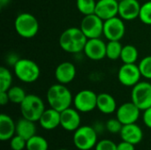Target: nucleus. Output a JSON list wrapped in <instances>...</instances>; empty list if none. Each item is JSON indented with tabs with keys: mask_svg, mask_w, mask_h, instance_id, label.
I'll return each instance as SVG.
<instances>
[{
	"mask_svg": "<svg viewBox=\"0 0 151 150\" xmlns=\"http://www.w3.org/2000/svg\"><path fill=\"white\" fill-rule=\"evenodd\" d=\"M87 41V36L80 27H72L62 32L58 42L64 51L71 54H78L83 52Z\"/></svg>",
	"mask_w": 151,
	"mask_h": 150,
	"instance_id": "obj_1",
	"label": "nucleus"
},
{
	"mask_svg": "<svg viewBox=\"0 0 151 150\" xmlns=\"http://www.w3.org/2000/svg\"><path fill=\"white\" fill-rule=\"evenodd\" d=\"M46 100L50 108L58 111L71 107L73 102V96L71 90L64 84L57 83L51 85L46 93Z\"/></svg>",
	"mask_w": 151,
	"mask_h": 150,
	"instance_id": "obj_2",
	"label": "nucleus"
},
{
	"mask_svg": "<svg viewBox=\"0 0 151 150\" xmlns=\"http://www.w3.org/2000/svg\"><path fill=\"white\" fill-rule=\"evenodd\" d=\"M13 70L17 79L24 83L35 82L41 74L39 65L28 58H19L13 65Z\"/></svg>",
	"mask_w": 151,
	"mask_h": 150,
	"instance_id": "obj_3",
	"label": "nucleus"
},
{
	"mask_svg": "<svg viewBox=\"0 0 151 150\" xmlns=\"http://www.w3.org/2000/svg\"><path fill=\"white\" fill-rule=\"evenodd\" d=\"M14 28L20 37L31 39L39 31V22L35 15L29 12H21L14 20Z\"/></svg>",
	"mask_w": 151,
	"mask_h": 150,
	"instance_id": "obj_4",
	"label": "nucleus"
},
{
	"mask_svg": "<svg viewBox=\"0 0 151 150\" xmlns=\"http://www.w3.org/2000/svg\"><path fill=\"white\" fill-rule=\"evenodd\" d=\"M19 106L22 117L34 122H38L41 116L46 110L42 99L34 94L27 95Z\"/></svg>",
	"mask_w": 151,
	"mask_h": 150,
	"instance_id": "obj_5",
	"label": "nucleus"
},
{
	"mask_svg": "<svg viewBox=\"0 0 151 150\" xmlns=\"http://www.w3.org/2000/svg\"><path fill=\"white\" fill-rule=\"evenodd\" d=\"M73 142L79 150H90L95 149L97 141V132L90 126H81L73 132Z\"/></svg>",
	"mask_w": 151,
	"mask_h": 150,
	"instance_id": "obj_6",
	"label": "nucleus"
},
{
	"mask_svg": "<svg viewBox=\"0 0 151 150\" xmlns=\"http://www.w3.org/2000/svg\"><path fill=\"white\" fill-rule=\"evenodd\" d=\"M131 101L141 110L145 111L151 107V83L140 81L132 88Z\"/></svg>",
	"mask_w": 151,
	"mask_h": 150,
	"instance_id": "obj_7",
	"label": "nucleus"
},
{
	"mask_svg": "<svg viewBox=\"0 0 151 150\" xmlns=\"http://www.w3.org/2000/svg\"><path fill=\"white\" fill-rule=\"evenodd\" d=\"M97 95H98L90 89H83L79 91L73 96V103L74 108L81 113L93 111L95 109H96Z\"/></svg>",
	"mask_w": 151,
	"mask_h": 150,
	"instance_id": "obj_8",
	"label": "nucleus"
},
{
	"mask_svg": "<svg viewBox=\"0 0 151 150\" xmlns=\"http://www.w3.org/2000/svg\"><path fill=\"white\" fill-rule=\"evenodd\" d=\"M104 19L98 17L96 13H93L83 17L80 28L88 39L99 38L104 33Z\"/></svg>",
	"mask_w": 151,
	"mask_h": 150,
	"instance_id": "obj_9",
	"label": "nucleus"
},
{
	"mask_svg": "<svg viewBox=\"0 0 151 150\" xmlns=\"http://www.w3.org/2000/svg\"><path fill=\"white\" fill-rule=\"evenodd\" d=\"M142 73L138 65L123 64L118 71V80L125 87L133 88L141 81Z\"/></svg>",
	"mask_w": 151,
	"mask_h": 150,
	"instance_id": "obj_10",
	"label": "nucleus"
},
{
	"mask_svg": "<svg viewBox=\"0 0 151 150\" xmlns=\"http://www.w3.org/2000/svg\"><path fill=\"white\" fill-rule=\"evenodd\" d=\"M126 34V24L119 16L104 20L103 34L108 41H120Z\"/></svg>",
	"mask_w": 151,
	"mask_h": 150,
	"instance_id": "obj_11",
	"label": "nucleus"
},
{
	"mask_svg": "<svg viewBox=\"0 0 151 150\" xmlns=\"http://www.w3.org/2000/svg\"><path fill=\"white\" fill-rule=\"evenodd\" d=\"M141 110L131 101L122 103L116 111V118L122 125L136 123L141 115Z\"/></svg>",
	"mask_w": 151,
	"mask_h": 150,
	"instance_id": "obj_12",
	"label": "nucleus"
},
{
	"mask_svg": "<svg viewBox=\"0 0 151 150\" xmlns=\"http://www.w3.org/2000/svg\"><path fill=\"white\" fill-rule=\"evenodd\" d=\"M83 52L88 59L100 61L106 57V43L100 37L88 39Z\"/></svg>",
	"mask_w": 151,
	"mask_h": 150,
	"instance_id": "obj_13",
	"label": "nucleus"
},
{
	"mask_svg": "<svg viewBox=\"0 0 151 150\" xmlns=\"http://www.w3.org/2000/svg\"><path fill=\"white\" fill-rule=\"evenodd\" d=\"M81 118L75 108H67L60 112V126L67 132H74L80 126Z\"/></svg>",
	"mask_w": 151,
	"mask_h": 150,
	"instance_id": "obj_14",
	"label": "nucleus"
},
{
	"mask_svg": "<svg viewBox=\"0 0 151 150\" xmlns=\"http://www.w3.org/2000/svg\"><path fill=\"white\" fill-rule=\"evenodd\" d=\"M76 66L69 61L60 63L55 69V79L58 83L67 85L73 81L76 77Z\"/></svg>",
	"mask_w": 151,
	"mask_h": 150,
	"instance_id": "obj_15",
	"label": "nucleus"
},
{
	"mask_svg": "<svg viewBox=\"0 0 151 150\" xmlns=\"http://www.w3.org/2000/svg\"><path fill=\"white\" fill-rule=\"evenodd\" d=\"M141 6L138 0H121L119 3V16L124 20H134L139 18Z\"/></svg>",
	"mask_w": 151,
	"mask_h": 150,
	"instance_id": "obj_16",
	"label": "nucleus"
},
{
	"mask_svg": "<svg viewBox=\"0 0 151 150\" xmlns=\"http://www.w3.org/2000/svg\"><path fill=\"white\" fill-rule=\"evenodd\" d=\"M119 3L118 0H97L95 13L104 20L119 16Z\"/></svg>",
	"mask_w": 151,
	"mask_h": 150,
	"instance_id": "obj_17",
	"label": "nucleus"
},
{
	"mask_svg": "<svg viewBox=\"0 0 151 150\" xmlns=\"http://www.w3.org/2000/svg\"><path fill=\"white\" fill-rule=\"evenodd\" d=\"M119 134L122 141H127L134 145L139 144L143 138V132L142 128L136 125V123L123 125Z\"/></svg>",
	"mask_w": 151,
	"mask_h": 150,
	"instance_id": "obj_18",
	"label": "nucleus"
},
{
	"mask_svg": "<svg viewBox=\"0 0 151 150\" xmlns=\"http://www.w3.org/2000/svg\"><path fill=\"white\" fill-rule=\"evenodd\" d=\"M38 122L44 130H54L60 126V111L50 107L44 111Z\"/></svg>",
	"mask_w": 151,
	"mask_h": 150,
	"instance_id": "obj_19",
	"label": "nucleus"
},
{
	"mask_svg": "<svg viewBox=\"0 0 151 150\" xmlns=\"http://www.w3.org/2000/svg\"><path fill=\"white\" fill-rule=\"evenodd\" d=\"M16 134V123L7 114L0 115V141H10Z\"/></svg>",
	"mask_w": 151,
	"mask_h": 150,
	"instance_id": "obj_20",
	"label": "nucleus"
},
{
	"mask_svg": "<svg viewBox=\"0 0 151 150\" xmlns=\"http://www.w3.org/2000/svg\"><path fill=\"white\" fill-rule=\"evenodd\" d=\"M96 109H98L103 114H112L118 109L117 102L111 95L108 93H101L97 95Z\"/></svg>",
	"mask_w": 151,
	"mask_h": 150,
	"instance_id": "obj_21",
	"label": "nucleus"
},
{
	"mask_svg": "<svg viewBox=\"0 0 151 150\" xmlns=\"http://www.w3.org/2000/svg\"><path fill=\"white\" fill-rule=\"evenodd\" d=\"M35 122L27 119L22 117L16 123V134L21 136L25 140H28L36 134Z\"/></svg>",
	"mask_w": 151,
	"mask_h": 150,
	"instance_id": "obj_22",
	"label": "nucleus"
},
{
	"mask_svg": "<svg viewBox=\"0 0 151 150\" xmlns=\"http://www.w3.org/2000/svg\"><path fill=\"white\" fill-rule=\"evenodd\" d=\"M139 57V51L136 47L132 44L123 46L120 59L123 64H135Z\"/></svg>",
	"mask_w": 151,
	"mask_h": 150,
	"instance_id": "obj_23",
	"label": "nucleus"
},
{
	"mask_svg": "<svg viewBox=\"0 0 151 150\" xmlns=\"http://www.w3.org/2000/svg\"><path fill=\"white\" fill-rule=\"evenodd\" d=\"M123 45L120 41H108L106 43V57L110 60H118L120 58Z\"/></svg>",
	"mask_w": 151,
	"mask_h": 150,
	"instance_id": "obj_24",
	"label": "nucleus"
},
{
	"mask_svg": "<svg viewBox=\"0 0 151 150\" xmlns=\"http://www.w3.org/2000/svg\"><path fill=\"white\" fill-rule=\"evenodd\" d=\"M49 143L47 140L40 135H34L27 141V150H48Z\"/></svg>",
	"mask_w": 151,
	"mask_h": 150,
	"instance_id": "obj_25",
	"label": "nucleus"
},
{
	"mask_svg": "<svg viewBox=\"0 0 151 150\" xmlns=\"http://www.w3.org/2000/svg\"><path fill=\"white\" fill-rule=\"evenodd\" d=\"M7 94L10 99V103L15 104H20L27 96L25 90L19 86H12L7 91Z\"/></svg>",
	"mask_w": 151,
	"mask_h": 150,
	"instance_id": "obj_26",
	"label": "nucleus"
},
{
	"mask_svg": "<svg viewBox=\"0 0 151 150\" xmlns=\"http://www.w3.org/2000/svg\"><path fill=\"white\" fill-rule=\"evenodd\" d=\"M12 86V74L6 67H0V91L7 92Z\"/></svg>",
	"mask_w": 151,
	"mask_h": 150,
	"instance_id": "obj_27",
	"label": "nucleus"
},
{
	"mask_svg": "<svg viewBox=\"0 0 151 150\" xmlns=\"http://www.w3.org/2000/svg\"><path fill=\"white\" fill-rule=\"evenodd\" d=\"M96 5V0H76V7L84 16L95 13Z\"/></svg>",
	"mask_w": 151,
	"mask_h": 150,
	"instance_id": "obj_28",
	"label": "nucleus"
},
{
	"mask_svg": "<svg viewBox=\"0 0 151 150\" xmlns=\"http://www.w3.org/2000/svg\"><path fill=\"white\" fill-rule=\"evenodd\" d=\"M139 19L143 24L151 26V0L142 4Z\"/></svg>",
	"mask_w": 151,
	"mask_h": 150,
	"instance_id": "obj_29",
	"label": "nucleus"
},
{
	"mask_svg": "<svg viewBox=\"0 0 151 150\" xmlns=\"http://www.w3.org/2000/svg\"><path fill=\"white\" fill-rule=\"evenodd\" d=\"M142 76L146 80H151V56L144 57L139 63Z\"/></svg>",
	"mask_w": 151,
	"mask_h": 150,
	"instance_id": "obj_30",
	"label": "nucleus"
},
{
	"mask_svg": "<svg viewBox=\"0 0 151 150\" xmlns=\"http://www.w3.org/2000/svg\"><path fill=\"white\" fill-rule=\"evenodd\" d=\"M10 147L12 150H24L27 148V140L18 134H15L10 140Z\"/></svg>",
	"mask_w": 151,
	"mask_h": 150,
	"instance_id": "obj_31",
	"label": "nucleus"
},
{
	"mask_svg": "<svg viewBox=\"0 0 151 150\" xmlns=\"http://www.w3.org/2000/svg\"><path fill=\"white\" fill-rule=\"evenodd\" d=\"M106 129L111 133H119L123 125L122 123L116 118H111L106 122Z\"/></svg>",
	"mask_w": 151,
	"mask_h": 150,
	"instance_id": "obj_32",
	"label": "nucleus"
},
{
	"mask_svg": "<svg viewBox=\"0 0 151 150\" xmlns=\"http://www.w3.org/2000/svg\"><path fill=\"white\" fill-rule=\"evenodd\" d=\"M95 150H117V144L111 140H101L96 143Z\"/></svg>",
	"mask_w": 151,
	"mask_h": 150,
	"instance_id": "obj_33",
	"label": "nucleus"
},
{
	"mask_svg": "<svg viewBox=\"0 0 151 150\" xmlns=\"http://www.w3.org/2000/svg\"><path fill=\"white\" fill-rule=\"evenodd\" d=\"M142 120L144 125L151 129V107L148 108L147 110L143 111V114H142Z\"/></svg>",
	"mask_w": 151,
	"mask_h": 150,
	"instance_id": "obj_34",
	"label": "nucleus"
},
{
	"mask_svg": "<svg viewBox=\"0 0 151 150\" xmlns=\"http://www.w3.org/2000/svg\"><path fill=\"white\" fill-rule=\"evenodd\" d=\"M135 145L129 143L127 141H122L119 144H117V150H135Z\"/></svg>",
	"mask_w": 151,
	"mask_h": 150,
	"instance_id": "obj_35",
	"label": "nucleus"
},
{
	"mask_svg": "<svg viewBox=\"0 0 151 150\" xmlns=\"http://www.w3.org/2000/svg\"><path fill=\"white\" fill-rule=\"evenodd\" d=\"M8 103H10V99H9L7 92H1L0 91V104L2 106H4Z\"/></svg>",
	"mask_w": 151,
	"mask_h": 150,
	"instance_id": "obj_36",
	"label": "nucleus"
},
{
	"mask_svg": "<svg viewBox=\"0 0 151 150\" xmlns=\"http://www.w3.org/2000/svg\"><path fill=\"white\" fill-rule=\"evenodd\" d=\"M10 1H11V0H0V6H1L2 8H4L5 5H7V4L10 3Z\"/></svg>",
	"mask_w": 151,
	"mask_h": 150,
	"instance_id": "obj_37",
	"label": "nucleus"
},
{
	"mask_svg": "<svg viewBox=\"0 0 151 150\" xmlns=\"http://www.w3.org/2000/svg\"><path fill=\"white\" fill-rule=\"evenodd\" d=\"M57 150H68V149H57Z\"/></svg>",
	"mask_w": 151,
	"mask_h": 150,
	"instance_id": "obj_38",
	"label": "nucleus"
},
{
	"mask_svg": "<svg viewBox=\"0 0 151 150\" xmlns=\"http://www.w3.org/2000/svg\"><path fill=\"white\" fill-rule=\"evenodd\" d=\"M118 1H119H119H121V0H118Z\"/></svg>",
	"mask_w": 151,
	"mask_h": 150,
	"instance_id": "obj_39",
	"label": "nucleus"
},
{
	"mask_svg": "<svg viewBox=\"0 0 151 150\" xmlns=\"http://www.w3.org/2000/svg\"><path fill=\"white\" fill-rule=\"evenodd\" d=\"M96 1H97V0H96Z\"/></svg>",
	"mask_w": 151,
	"mask_h": 150,
	"instance_id": "obj_40",
	"label": "nucleus"
}]
</instances>
